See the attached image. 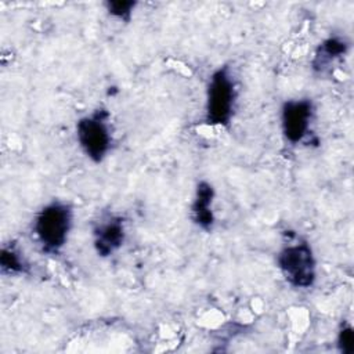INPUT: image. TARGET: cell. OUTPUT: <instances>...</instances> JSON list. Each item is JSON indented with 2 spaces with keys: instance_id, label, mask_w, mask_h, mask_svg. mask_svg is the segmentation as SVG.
<instances>
[{
  "instance_id": "cell-1",
  "label": "cell",
  "mask_w": 354,
  "mask_h": 354,
  "mask_svg": "<svg viewBox=\"0 0 354 354\" xmlns=\"http://www.w3.org/2000/svg\"><path fill=\"white\" fill-rule=\"evenodd\" d=\"M73 209L68 202L53 199L35 214L32 231L43 252L58 254L69 241L73 228Z\"/></svg>"
},
{
  "instance_id": "cell-2",
  "label": "cell",
  "mask_w": 354,
  "mask_h": 354,
  "mask_svg": "<svg viewBox=\"0 0 354 354\" xmlns=\"http://www.w3.org/2000/svg\"><path fill=\"white\" fill-rule=\"evenodd\" d=\"M238 101V84L228 65L214 69L206 84L205 123L216 127H230Z\"/></svg>"
},
{
  "instance_id": "cell-3",
  "label": "cell",
  "mask_w": 354,
  "mask_h": 354,
  "mask_svg": "<svg viewBox=\"0 0 354 354\" xmlns=\"http://www.w3.org/2000/svg\"><path fill=\"white\" fill-rule=\"evenodd\" d=\"M109 120V111L98 106L76 122L75 134L77 145L83 155L94 165L102 163L112 149L113 134Z\"/></svg>"
},
{
  "instance_id": "cell-4",
  "label": "cell",
  "mask_w": 354,
  "mask_h": 354,
  "mask_svg": "<svg viewBox=\"0 0 354 354\" xmlns=\"http://www.w3.org/2000/svg\"><path fill=\"white\" fill-rule=\"evenodd\" d=\"M277 267L285 282L296 289H310L317 281V259L304 239L285 243L277 253Z\"/></svg>"
},
{
  "instance_id": "cell-5",
  "label": "cell",
  "mask_w": 354,
  "mask_h": 354,
  "mask_svg": "<svg viewBox=\"0 0 354 354\" xmlns=\"http://www.w3.org/2000/svg\"><path fill=\"white\" fill-rule=\"evenodd\" d=\"M315 106L311 98H290L283 101L279 111L281 133L290 145L303 144L311 134Z\"/></svg>"
},
{
  "instance_id": "cell-6",
  "label": "cell",
  "mask_w": 354,
  "mask_h": 354,
  "mask_svg": "<svg viewBox=\"0 0 354 354\" xmlns=\"http://www.w3.org/2000/svg\"><path fill=\"white\" fill-rule=\"evenodd\" d=\"M126 221L120 214H104L93 227V248L98 257L113 256L126 241Z\"/></svg>"
},
{
  "instance_id": "cell-7",
  "label": "cell",
  "mask_w": 354,
  "mask_h": 354,
  "mask_svg": "<svg viewBox=\"0 0 354 354\" xmlns=\"http://www.w3.org/2000/svg\"><path fill=\"white\" fill-rule=\"evenodd\" d=\"M216 189L207 180H199L195 185L194 198L189 207L192 223L205 232H210L216 224V214L213 209Z\"/></svg>"
},
{
  "instance_id": "cell-8",
  "label": "cell",
  "mask_w": 354,
  "mask_h": 354,
  "mask_svg": "<svg viewBox=\"0 0 354 354\" xmlns=\"http://www.w3.org/2000/svg\"><path fill=\"white\" fill-rule=\"evenodd\" d=\"M350 50V41L344 36L330 35L324 39L315 48L314 57L311 59V68L317 73H325L330 66L347 55Z\"/></svg>"
},
{
  "instance_id": "cell-9",
  "label": "cell",
  "mask_w": 354,
  "mask_h": 354,
  "mask_svg": "<svg viewBox=\"0 0 354 354\" xmlns=\"http://www.w3.org/2000/svg\"><path fill=\"white\" fill-rule=\"evenodd\" d=\"M0 270L3 275H24L29 272V263L15 243L3 245L0 253Z\"/></svg>"
},
{
  "instance_id": "cell-10",
  "label": "cell",
  "mask_w": 354,
  "mask_h": 354,
  "mask_svg": "<svg viewBox=\"0 0 354 354\" xmlns=\"http://www.w3.org/2000/svg\"><path fill=\"white\" fill-rule=\"evenodd\" d=\"M137 4L138 3L134 0H106L104 3V7L109 17H112L120 22L129 24L133 18V12H134Z\"/></svg>"
},
{
  "instance_id": "cell-11",
  "label": "cell",
  "mask_w": 354,
  "mask_h": 354,
  "mask_svg": "<svg viewBox=\"0 0 354 354\" xmlns=\"http://www.w3.org/2000/svg\"><path fill=\"white\" fill-rule=\"evenodd\" d=\"M336 346L342 354H353L354 353V329L348 322H342L337 337Z\"/></svg>"
}]
</instances>
